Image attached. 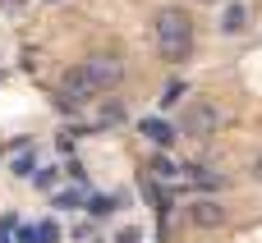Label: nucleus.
<instances>
[{
	"label": "nucleus",
	"mask_w": 262,
	"mask_h": 243,
	"mask_svg": "<svg viewBox=\"0 0 262 243\" xmlns=\"http://www.w3.org/2000/svg\"><path fill=\"white\" fill-rule=\"evenodd\" d=\"M152 32H157V51H161V60H166V64H184V60L193 55V18H189L180 5L157 9Z\"/></svg>",
	"instance_id": "nucleus-1"
},
{
	"label": "nucleus",
	"mask_w": 262,
	"mask_h": 243,
	"mask_svg": "<svg viewBox=\"0 0 262 243\" xmlns=\"http://www.w3.org/2000/svg\"><path fill=\"white\" fill-rule=\"evenodd\" d=\"M216 129H221V110H216L212 101H189V106H184V115H180V138L207 142Z\"/></svg>",
	"instance_id": "nucleus-2"
},
{
	"label": "nucleus",
	"mask_w": 262,
	"mask_h": 243,
	"mask_svg": "<svg viewBox=\"0 0 262 243\" xmlns=\"http://www.w3.org/2000/svg\"><path fill=\"white\" fill-rule=\"evenodd\" d=\"M83 69H88V78L97 83V92H111V87L124 83V60H120L115 51H97V55H88Z\"/></svg>",
	"instance_id": "nucleus-3"
},
{
	"label": "nucleus",
	"mask_w": 262,
	"mask_h": 243,
	"mask_svg": "<svg viewBox=\"0 0 262 243\" xmlns=\"http://www.w3.org/2000/svg\"><path fill=\"white\" fill-rule=\"evenodd\" d=\"M60 96H64L69 106H88V101H97L101 92H97V83L88 78L83 64H69V69L60 74Z\"/></svg>",
	"instance_id": "nucleus-4"
},
{
	"label": "nucleus",
	"mask_w": 262,
	"mask_h": 243,
	"mask_svg": "<svg viewBox=\"0 0 262 243\" xmlns=\"http://www.w3.org/2000/svg\"><path fill=\"white\" fill-rule=\"evenodd\" d=\"M189 221L198 230H221L226 225V207L216 198H198V202H189Z\"/></svg>",
	"instance_id": "nucleus-5"
},
{
	"label": "nucleus",
	"mask_w": 262,
	"mask_h": 243,
	"mask_svg": "<svg viewBox=\"0 0 262 243\" xmlns=\"http://www.w3.org/2000/svg\"><path fill=\"white\" fill-rule=\"evenodd\" d=\"M124 101L120 96H97V110H92V124L88 129H115V124H124Z\"/></svg>",
	"instance_id": "nucleus-6"
},
{
	"label": "nucleus",
	"mask_w": 262,
	"mask_h": 243,
	"mask_svg": "<svg viewBox=\"0 0 262 243\" xmlns=\"http://www.w3.org/2000/svg\"><path fill=\"white\" fill-rule=\"evenodd\" d=\"M244 28H249V5L230 0V5H226V14H221V32H226V37H239Z\"/></svg>",
	"instance_id": "nucleus-7"
},
{
	"label": "nucleus",
	"mask_w": 262,
	"mask_h": 243,
	"mask_svg": "<svg viewBox=\"0 0 262 243\" xmlns=\"http://www.w3.org/2000/svg\"><path fill=\"white\" fill-rule=\"evenodd\" d=\"M143 138L157 142V147H170V142L180 138V129H170L166 119H143Z\"/></svg>",
	"instance_id": "nucleus-8"
},
{
	"label": "nucleus",
	"mask_w": 262,
	"mask_h": 243,
	"mask_svg": "<svg viewBox=\"0 0 262 243\" xmlns=\"http://www.w3.org/2000/svg\"><path fill=\"white\" fill-rule=\"evenodd\" d=\"M147 170H152V179H175V175H180V165H175L170 156H152Z\"/></svg>",
	"instance_id": "nucleus-9"
},
{
	"label": "nucleus",
	"mask_w": 262,
	"mask_h": 243,
	"mask_svg": "<svg viewBox=\"0 0 262 243\" xmlns=\"http://www.w3.org/2000/svg\"><path fill=\"white\" fill-rule=\"evenodd\" d=\"M161 101H166V106H180V101H184V87H180V83H170V87H166V96H161Z\"/></svg>",
	"instance_id": "nucleus-10"
},
{
	"label": "nucleus",
	"mask_w": 262,
	"mask_h": 243,
	"mask_svg": "<svg viewBox=\"0 0 262 243\" xmlns=\"http://www.w3.org/2000/svg\"><path fill=\"white\" fill-rule=\"evenodd\" d=\"M106 211H115V198H92V216H106Z\"/></svg>",
	"instance_id": "nucleus-11"
},
{
	"label": "nucleus",
	"mask_w": 262,
	"mask_h": 243,
	"mask_svg": "<svg viewBox=\"0 0 262 243\" xmlns=\"http://www.w3.org/2000/svg\"><path fill=\"white\" fill-rule=\"evenodd\" d=\"M37 243H55V225H51V221L37 225Z\"/></svg>",
	"instance_id": "nucleus-12"
},
{
	"label": "nucleus",
	"mask_w": 262,
	"mask_h": 243,
	"mask_svg": "<svg viewBox=\"0 0 262 243\" xmlns=\"http://www.w3.org/2000/svg\"><path fill=\"white\" fill-rule=\"evenodd\" d=\"M55 207H64V211H69V207H78V193H60V198H55Z\"/></svg>",
	"instance_id": "nucleus-13"
},
{
	"label": "nucleus",
	"mask_w": 262,
	"mask_h": 243,
	"mask_svg": "<svg viewBox=\"0 0 262 243\" xmlns=\"http://www.w3.org/2000/svg\"><path fill=\"white\" fill-rule=\"evenodd\" d=\"M115 243H138V230H124V234H120Z\"/></svg>",
	"instance_id": "nucleus-14"
},
{
	"label": "nucleus",
	"mask_w": 262,
	"mask_h": 243,
	"mask_svg": "<svg viewBox=\"0 0 262 243\" xmlns=\"http://www.w3.org/2000/svg\"><path fill=\"white\" fill-rule=\"evenodd\" d=\"M253 179H258V184H262V152H258V156H253Z\"/></svg>",
	"instance_id": "nucleus-15"
}]
</instances>
